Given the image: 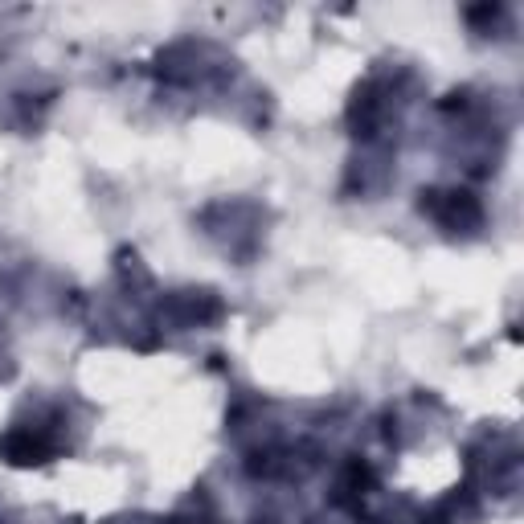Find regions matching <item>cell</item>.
Instances as JSON below:
<instances>
[{"label":"cell","mask_w":524,"mask_h":524,"mask_svg":"<svg viewBox=\"0 0 524 524\" xmlns=\"http://www.w3.org/2000/svg\"><path fill=\"white\" fill-rule=\"evenodd\" d=\"M0 455H5L9 463H17V467H33V463H46L50 447L29 430H13V434H5V443H0Z\"/></svg>","instance_id":"obj_1"},{"label":"cell","mask_w":524,"mask_h":524,"mask_svg":"<svg viewBox=\"0 0 524 524\" xmlns=\"http://www.w3.org/2000/svg\"><path fill=\"white\" fill-rule=\"evenodd\" d=\"M422 205H430L434 213L443 217V222H451V226H471V222H479V205L467 197V193H451V197H434L430 193V201H422Z\"/></svg>","instance_id":"obj_2"}]
</instances>
